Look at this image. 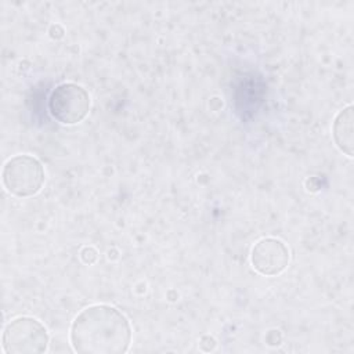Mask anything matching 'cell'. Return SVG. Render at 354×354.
Returning <instances> with one entry per match:
<instances>
[{"label":"cell","mask_w":354,"mask_h":354,"mask_svg":"<svg viewBox=\"0 0 354 354\" xmlns=\"http://www.w3.org/2000/svg\"><path fill=\"white\" fill-rule=\"evenodd\" d=\"M130 342L127 318L106 304L86 307L71 325V344L80 354H122Z\"/></svg>","instance_id":"obj_1"},{"label":"cell","mask_w":354,"mask_h":354,"mask_svg":"<svg viewBox=\"0 0 354 354\" xmlns=\"http://www.w3.org/2000/svg\"><path fill=\"white\" fill-rule=\"evenodd\" d=\"M48 109L57 122L62 124H76L87 116L90 97L82 86L62 83L53 90L48 98Z\"/></svg>","instance_id":"obj_4"},{"label":"cell","mask_w":354,"mask_h":354,"mask_svg":"<svg viewBox=\"0 0 354 354\" xmlns=\"http://www.w3.org/2000/svg\"><path fill=\"white\" fill-rule=\"evenodd\" d=\"M97 252L94 248H90V246H86L82 249L80 252V259L83 260V263L86 264H93L97 261Z\"/></svg>","instance_id":"obj_7"},{"label":"cell","mask_w":354,"mask_h":354,"mask_svg":"<svg viewBox=\"0 0 354 354\" xmlns=\"http://www.w3.org/2000/svg\"><path fill=\"white\" fill-rule=\"evenodd\" d=\"M48 333L32 317H18L3 332V350L7 354H40L47 350Z\"/></svg>","instance_id":"obj_2"},{"label":"cell","mask_w":354,"mask_h":354,"mask_svg":"<svg viewBox=\"0 0 354 354\" xmlns=\"http://www.w3.org/2000/svg\"><path fill=\"white\" fill-rule=\"evenodd\" d=\"M333 140L339 149L347 156H353V106L340 111L333 122Z\"/></svg>","instance_id":"obj_6"},{"label":"cell","mask_w":354,"mask_h":354,"mask_svg":"<svg viewBox=\"0 0 354 354\" xmlns=\"http://www.w3.org/2000/svg\"><path fill=\"white\" fill-rule=\"evenodd\" d=\"M250 263L261 275H278L289 264V249L281 239L263 238L252 248Z\"/></svg>","instance_id":"obj_5"},{"label":"cell","mask_w":354,"mask_h":354,"mask_svg":"<svg viewBox=\"0 0 354 354\" xmlns=\"http://www.w3.org/2000/svg\"><path fill=\"white\" fill-rule=\"evenodd\" d=\"M44 183L41 163L29 155H17L8 159L3 167V184L15 196L36 195Z\"/></svg>","instance_id":"obj_3"}]
</instances>
